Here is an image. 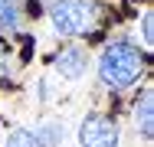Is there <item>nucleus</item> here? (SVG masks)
Here are the masks:
<instances>
[{"label":"nucleus","mask_w":154,"mask_h":147,"mask_svg":"<svg viewBox=\"0 0 154 147\" xmlns=\"http://www.w3.org/2000/svg\"><path fill=\"white\" fill-rule=\"evenodd\" d=\"M144 72V56L131 46V43H108L98 56V79L105 82L108 88L122 92V88H131Z\"/></svg>","instance_id":"obj_1"},{"label":"nucleus","mask_w":154,"mask_h":147,"mask_svg":"<svg viewBox=\"0 0 154 147\" xmlns=\"http://www.w3.org/2000/svg\"><path fill=\"white\" fill-rule=\"evenodd\" d=\"M154 13L151 10H148V13H144V16H141V36H144V46H151L154 43Z\"/></svg>","instance_id":"obj_9"},{"label":"nucleus","mask_w":154,"mask_h":147,"mask_svg":"<svg viewBox=\"0 0 154 147\" xmlns=\"http://www.w3.org/2000/svg\"><path fill=\"white\" fill-rule=\"evenodd\" d=\"M33 137H36V144L43 147H56L62 141V124H53V121H46V124H39L36 131H33Z\"/></svg>","instance_id":"obj_6"},{"label":"nucleus","mask_w":154,"mask_h":147,"mask_svg":"<svg viewBox=\"0 0 154 147\" xmlns=\"http://www.w3.org/2000/svg\"><path fill=\"white\" fill-rule=\"evenodd\" d=\"M0 72H3V56H0Z\"/></svg>","instance_id":"obj_10"},{"label":"nucleus","mask_w":154,"mask_h":147,"mask_svg":"<svg viewBox=\"0 0 154 147\" xmlns=\"http://www.w3.org/2000/svg\"><path fill=\"white\" fill-rule=\"evenodd\" d=\"M3 147H39V144H36L33 131H10L7 141H3Z\"/></svg>","instance_id":"obj_8"},{"label":"nucleus","mask_w":154,"mask_h":147,"mask_svg":"<svg viewBox=\"0 0 154 147\" xmlns=\"http://www.w3.org/2000/svg\"><path fill=\"white\" fill-rule=\"evenodd\" d=\"M49 20L59 36H82L98 23V3L95 0H53Z\"/></svg>","instance_id":"obj_2"},{"label":"nucleus","mask_w":154,"mask_h":147,"mask_svg":"<svg viewBox=\"0 0 154 147\" xmlns=\"http://www.w3.org/2000/svg\"><path fill=\"white\" fill-rule=\"evenodd\" d=\"M154 95L151 88H144L141 92V98L134 101V128H138V134H141V141H151L154 134Z\"/></svg>","instance_id":"obj_4"},{"label":"nucleus","mask_w":154,"mask_h":147,"mask_svg":"<svg viewBox=\"0 0 154 147\" xmlns=\"http://www.w3.org/2000/svg\"><path fill=\"white\" fill-rule=\"evenodd\" d=\"M17 26H20V10H17V3H13V0H0V29H3V33H13Z\"/></svg>","instance_id":"obj_7"},{"label":"nucleus","mask_w":154,"mask_h":147,"mask_svg":"<svg viewBox=\"0 0 154 147\" xmlns=\"http://www.w3.org/2000/svg\"><path fill=\"white\" fill-rule=\"evenodd\" d=\"M79 147H118V124L108 115H85L79 124Z\"/></svg>","instance_id":"obj_3"},{"label":"nucleus","mask_w":154,"mask_h":147,"mask_svg":"<svg viewBox=\"0 0 154 147\" xmlns=\"http://www.w3.org/2000/svg\"><path fill=\"white\" fill-rule=\"evenodd\" d=\"M85 65H89V59L82 49H66L56 56V72H59L62 79H82L85 75Z\"/></svg>","instance_id":"obj_5"}]
</instances>
